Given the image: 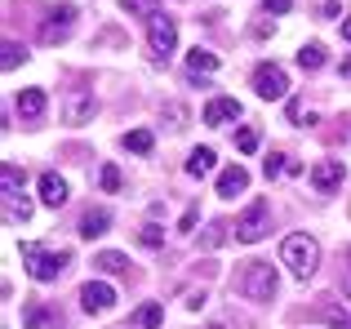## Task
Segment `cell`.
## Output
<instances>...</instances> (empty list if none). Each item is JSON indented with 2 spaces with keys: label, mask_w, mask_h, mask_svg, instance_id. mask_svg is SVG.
Listing matches in <instances>:
<instances>
[{
  "label": "cell",
  "mask_w": 351,
  "mask_h": 329,
  "mask_svg": "<svg viewBox=\"0 0 351 329\" xmlns=\"http://www.w3.org/2000/svg\"><path fill=\"white\" fill-rule=\"evenodd\" d=\"M280 263L289 267V276H293V280H311V276H316V267H320V245H316V236H307V232L285 236V245H280Z\"/></svg>",
  "instance_id": "6da1fadb"
},
{
  "label": "cell",
  "mask_w": 351,
  "mask_h": 329,
  "mask_svg": "<svg viewBox=\"0 0 351 329\" xmlns=\"http://www.w3.org/2000/svg\"><path fill=\"white\" fill-rule=\"evenodd\" d=\"M18 254H23L27 276L40 280V285L58 280V276H62V267H67V254H62V249L53 254V249H45V245H36V241H23V245H18Z\"/></svg>",
  "instance_id": "7a4b0ae2"
},
{
  "label": "cell",
  "mask_w": 351,
  "mask_h": 329,
  "mask_svg": "<svg viewBox=\"0 0 351 329\" xmlns=\"http://www.w3.org/2000/svg\"><path fill=\"white\" fill-rule=\"evenodd\" d=\"M147 45H152V58L156 62H169L173 49H178V23H173L165 9L147 14Z\"/></svg>",
  "instance_id": "3957f363"
},
{
  "label": "cell",
  "mask_w": 351,
  "mask_h": 329,
  "mask_svg": "<svg viewBox=\"0 0 351 329\" xmlns=\"http://www.w3.org/2000/svg\"><path fill=\"white\" fill-rule=\"evenodd\" d=\"M276 285H280V276H276L271 263H249L245 276H240V294L254 298V303H271V298H276Z\"/></svg>",
  "instance_id": "277c9868"
},
{
  "label": "cell",
  "mask_w": 351,
  "mask_h": 329,
  "mask_svg": "<svg viewBox=\"0 0 351 329\" xmlns=\"http://www.w3.org/2000/svg\"><path fill=\"white\" fill-rule=\"evenodd\" d=\"M267 227H271V200H254V205L236 218V241L254 245V241L267 236Z\"/></svg>",
  "instance_id": "5b68a950"
},
{
  "label": "cell",
  "mask_w": 351,
  "mask_h": 329,
  "mask_svg": "<svg viewBox=\"0 0 351 329\" xmlns=\"http://www.w3.org/2000/svg\"><path fill=\"white\" fill-rule=\"evenodd\" d=\"M254 94L276 103V98H289V76H285L280 62H258L254 67Z\"/></svg>",
  "instance_id": "8992f818"
},
{
  "label": "cell",
  "mask_w": 351,
  "mask_h": 329,
  "mask_svg": "<svg viewBox=\"0 0 351 329\" xmlns=\"http://www.w3.org/2000/svg\"><path fill=\"white\" fill-rule=\"evenodd\" d=\"M94 112H98V103H94V94H89L85 85H71L67 94H62V121H67L71 130L89 125V121H94Z\"/></svg>",
  "instance_id": "52a82bcc"
},
{
  "label": "cell",
  "mask_w": 351,
  "mask_h": 329,
  "mask_svg": "<svg viewBox=\"0 0 351 329\" xmlns=\"http://www.w3.org/2000/svg\"><path fill=\"white\" fill-rule=\"evenodd\" d=\"M71 32H76V5H58L40 27V45H62Z\"/></svg>",
  "instance_id": "ba28073f"
},
{
  "label": "cell",
  "mask_w": 351,
  "mask_h": 329,
  "mask_svg": "<svg viewBox=\"0 0 351 329\" xmlns=\"http://www.w3.org/2000/svg\"><path fill=\"white\" fill-rule=\"evenodd\" d=\"M343 178H347V164L338 160V156H325V160H316V164H311V187H316V191H325V196L343 187Z\"/></svg>",
  "instance_id": "9c48e42d"
},
{
  "label": "cell",
  "mask_w": 351,
  "mask_h": 329,
  "mask_svg": "<svg viewBox=\"0 0 351 329\" xmlns=\"http://www.w3.org/2000/svg\"><path fill=\"white\" fill-rule=\"evenodd\" d=\"M80 307H85L89 316L112 312V307H116V289H112V285H103V280H89V285L80 289Z\"/></svg>",
  "instance_id": "30bf717a"
},
{
  "label": "cell",
  "mask_w": 351,
  "mask_h": 329,
  "mask_svg": "<svg viewBox=\"0 0 351 329\" xmlns=\"http://www.w3.org/2000/svg\"><path fill=\"white\" fill-rule=\"evenodd\" d=\"M240 116H245L240 98H209L205 103V125H232Z\"/></svg>",
  "instance_id": "8fae6325"
},
{
  "label": "cell",
  "mask_w": 351,
  "mask_h": 329,
  "mask_svg": "<svg viewBox=\"0 0 351 329\" xmlns=\"http://www.w3.org/2000/svg\"><path fill=\"white\" fill-rule=\"evenodd\" d=\"M67 182H62V173H40V205H49V209H58V205H67Z\"/></svg>",
  "instance_id": "7c38bea8"
},
{
  "label": "cell",
  "mask_w": 351,
  "mask_h": 329,
  "mask_svg": "<svg viewBox=\"0 0 351 329\" xmlns=\"http://www.w3.org/2000/svg\"><path fill=\"white\" fill-rule=\"evenodd\" d=\"M245 187H249V173L240 169V164H232V169L218 173V196H223V200H236Z\"/></svg>",
  "instance_id": "4fadbf2b"
},
{
  "label": "cell",
  "mask_w": 351,
  "mask_h": 329,
  "mask_svg": "<svg viewBox=\"0 0 351 329\" xmlns=\"http://www.w3.org/2000/svg\"><path fill=\"white\" fill-rule=\"evenodd\" d=\"M27 218H32V200H27L23 191H5V223L18 227V223H27Z\"/></svg>",
  "instance_id": "5bb4252c"
},
{
  "label": "cell",
  "mask_w": 351,
  "mask_h": 329,
  "mask_svg": "<svg viewBox=\"0 0 351 329\" xmlns=\"http://www.w3.org/2000/svg\"><path fill=\"white\" fill-rule=\"evenodd\" d=\"M18 116L23 121H40L45 116V89H23L18 94Z\"/></svg>",
  "instance_id": "9a60e30c"
},
{
  "label": "cell",
  "mask_w": 351,
  "mask_h": 329,
  "mask_svg": "<svg viewBox=\"0 0 351 329\" xmlns=\"http://www.w3.org/2000/svg\"><path fill=\"white\" fill-rule=\"evenodd\" d=\"M107 227H112V214H107V209H89V214L80 218V236H85V241H94V236H103Z\"/></svg>",
  "instance_id": "2e32d148"
},
{
  "label": "cell",
  "mask_w": 351,
  "mask_h": 329,
  "mask_svg": "<svg viewBox=\"0 0 351 329\" xmlns=\"http://www.w3.org/2000/svg\"><path fill=\"white\" fill-rule=\"evenodd\" d=\"M214 164H218L214 147H196L187 156V173H191V178H205V173H214Z\"/></svg>",
  "instance_id": "e0dca14e"
},
{
  "label": "cell",
  "mask_w": 351,
  "mask_h": 329,
  "mask_svg": "<svg viewBox=\"0 0 351 329\" xmlns=\"http://www.w3.org/2000/svg\"><path fill=\"white\" fill-rule=\"evenodd\" d=\"M298 67L302 71H320V67H325V45H320V40H307L298 49Z\"/></svg>",
  "instance_id": "ac0fdd59"
},
{
  "label": "cell",
  "mask_w": 351,
  "mask_h": 329,
  "mask_svg": "<svg viewBox=\"0 0 351 329\" xmlns=\"http://www.w3.org/2000/svg\"><path fill=\"white\" fill-rule=\"evenodd\" d=\"M23 325H27V329H58L62 316L45 312V307H27V312H23Z\"/></svg>",
  "instance_id": "d6986e66"
},
{
  "label": "cell",
  "mask_w": 351,
  "mask_h": 329,
  "mask_svg": "<svg viewBox=\"0 0 351 329\" xmlns=\"http://www.w3.org/2000/svg\"><path fill=\"white\" fill-rule=\"evenodd\" d=\"M187 71L191 76H209V71H218V58L209 49H191L187 53Z\"/></svg>",
  "instance_id": "ffe728a7"
},
{
  "label": "cell",
  "mask_w": 351,
  "mask_h": 329,
  "mask_svg": "<svg viewBox=\"0 0 351 329\" xmlns=\"http://www.w3.org/2000/svg\"><path fill=\"white\" fill-rule=\"evenodd\" d=\"M316 316H320V321H325L329 329H351V316L343 312V307H334V303H320V307H316Z\"/></svg>",
  "instance_id": "44dd1931"
},
{
  "label": "cell",
  "mask_w": 351,
  "mask_h": 329,
  "mask_svg": "<svg viewBox=\"0 0 351 329\" xmlns=\"http://www.w3.org/2000/svg\"><path fill=\"white\" fill-rule=\"evenodd\" d=\"M94 267H98V271H107V276H116V271H125V267H129V258H125V254H116V249H103V254L94 258Z\"/></svg>",
  "instance_id": "7402d4cb"
},
{
  "label": "cell",
  "mask_w": 351,
  "mask_h": 329,
  "mask_svg": "<svg viewBox=\"0 0 351 329\" xmlns=\"http://www.w3.org/2000/svg\"><path fill=\"white\" fill-rule=\"evenodd\" d=\"M125 147H129V151H138V156H147V151L156 147L152 130H129V134H125Z\"/></svg>",
  "instance_id": "603a6c76"
},
{
  "label": "cell",
  "mask_w": 351,
  "mask_h": 329,
  "mask_svg": "<svg viewBox=\"0 0 351 329\" xmlns=\"http://www.w3.org/2000/svg\"><path fill=\"white\" fill-rule=\"evenodd\" d=\"M0 49H5V53H0V67H5V71H14L18 62H27V49H23L18 40H5Z\"/></svg>",
  "instance_id": "cb8c5ba5"
},
{
  "label": "cell",
  "mask_w": 351,
  "mask_h": 329,
  "mask_svg": "<svg viewBox=\"0 0 351 329\" xmlns=\"http://www.w3.org/2000/svg\"><path fill=\"white\" fill-rule=\"evenodd\" d=\"M138 325H147V329H160V325H165V312H160V303H147L143 312H138Z\"/></svg>",
  "instance_id": "d4e9b609"
},
{
  "label": "cell",
  "mask_w": 351,
  "mask_h": 329,
  "mask_svg": "<svg viewBox=\"0 0 351 329\" xmlns=\"http://www.w3.org/2000/svg\"><path fill=\"white\" fill-rule=\"evenodd\" d=\"M98 187H103V191H120V169H116V164H103V169H98Z\"/></svg>",
  "instance_id": "484cf974"
},
{
  "label": "cell",
  "mask_w": 351,
  "mask_h": 329,
  "mask_svg": "<svg viewBox=\"0 0 351 329\" xmlns=\"http://www.w3.org/2000/svg\"><path fill=\"white\" fill-rule=\"evenodd\" d=\"M227 227H232V223H214V227H209L205 236H200V249H214V245H218V241L227 236Z\"/></svg>",
  "instance_id": "4316f807"
},
{
  "label": "cell",
  "mask_w": 351,
  "mask_h": 329,
  "mask_svg": "<svg viewBox=\"0 0 351 329\" xmlns=\"http://www.w3.org/2000/svg\"><path fill=\"white\" fill-rule=\"evenodd\" d=\"M236 147L245 151V156H254V151H258V130H240L236 134Z\"/></svg>",
  "instance_id": "83f0119b"
},
{
  "label": "cell",
  "mask_w": 351,
  "mask_h": 329,
  "mask_svg": "<svg viewBox=\"0 0 351 329\" xmlns=\"http://www.w3.org/2000/svg\"><path fill=\"white\" fill-rule=\"evenodd\" d=\"M0 173H5V191H18V187H23V169H18V164H5Z\"/></svg>",
  "instance_id": "f1b7e54d"
},
{
  "label": "cell",
  "mask_w": 351,
  "mask_h": 329,
  "mask_svg": "<svg viewBox=\"0 0 351 329\" xmlns=\"http://www.w3.org/2000/svg\"><path fill=\"white\" fill-rule=\"evenodd\" d=\"M120 5H125V9H134V14H156V9H160V5H156V0H120Z\"/></svg>",
  "instance_id": "f546056e"
},
{
  "label": "cell",
  "mask_w": 351,
  "mask_h": 329,
  "mask_svg": "<svg viewBox=\"0 0 351 329\" xmlns=\"http://www.w3.org/2000/svg\"><path fill=\"white\" fill-rule=\"evenodd\" d=\"M280 169H289V160H285V156H267V164H263V173H267V178H276Z\"/></svg>",
  "instance_id": "4dcf8cb0"
},
{
  "label": "cell",
  "mask_w": 351,
  "mask_h": 329,
  "mask_svg": "<svg viewBox=\"0 0 351 329\" xmlns=\"http://www.w3.org/2000/svg\"><path fill=\"white\" fill-rule=\"evenodd\" d=\"M165 241V236H160V227H156V223H147L143 227V245H160Z\"/></svg>",
  "instance_id": "1f68e13d"
},
{
  "label": "cell",
  "mask_w": 351,
  "mask_h": 329,
  "mask_svg": "<svg viewBox=\"0 0 351 329\" xmlns=\"http://www.w3.org/2000/svg\"><path fill=\"white\" fill-rule=\"evenodd\" d=\"M196 218H200V209H196V205H191V209H187V214H182V227H178V232H182V236H187V232H191V227H196Z\"/></svg>",
  "instance_id": "d6a6232c"
},
{
  "label": "cell",
  "mask_w": 351,
  "mask_h": 329,
  "mask_svg": "<svg viewBox=\"0 0 351 329\" xmlns=\"http://www.w3.org/2000/svg\"><path fill=\"white\" fill-rule=\"evenodd\" d=\"M267 14H289V0H263Z\"/></svg>",
  "instance_id": "836d02e7"
},
{
  "label": "cell",
  "mask_w": 351,
  "mask_h": 329,
  "mask_svg": "<svg viewBox=\"0 0 351 329\" xmlns=\"http://www.w3.org/2000/svg\"><path fill=\"white\" fill-rule=\"evenodd\" d=\"M343 40H351V18H347V23H343Z\"/></svg>",
  "instance_id": "e575fe53"
},
{
  "label": "cell",
  "mask_w": 351,
  "mask_h": 329,
  "mask_svg": "<svg viewBox=\"0 0 351 329\" xmlns=\"http://www.w3.org/2000/svg\"><path fill=\"white\" fill-rule=\"evenodd\" d=\"M343 294H347V298H351V280H347V289H343Z\"/></svg>",
  "instance_id": "d590c367"
},
{
  "label": "cell",
  "mask_w": 351,
  "mask_h": 329,
  "mask_svg": "<svg viewBox=\"0 0 351 329\" xmlns=\"http://www.w3.org/2000/svg\"><path fill=\"white\" fill-rule=\"evenodd\" d=\"M347 263H351V249H347Z\"/></svg>",
  "instance_id": "8d00e7d4"
}]
</instances>
